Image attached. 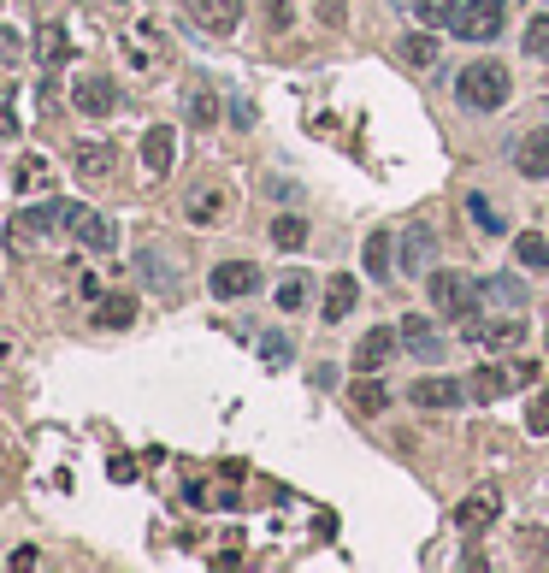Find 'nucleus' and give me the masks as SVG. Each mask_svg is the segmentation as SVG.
Segmentation results:
<instances>
[{
	"label": "nucleus",
	"mask_w": 549,
	"mask_h": 573,
	"mask_svg": "<svg viewBox=\"0 0 549 573\" xmlns=\"http://www.w3.org/2000/svg\"><path fill=\"white\" fill-rule=\"evenodd\" d=\"M455 95H461L467 113H496V107H508V95H514V71L502 60H473V65L455 71Z\"/></svg>",
	"instance_id": "nucleus-1"
},
{
	"label": "nucleus",
	"mask_w": 549,
	"mask_h": 573,
	"mask_svg": "<svg viewBox=\"0 0 549 573\" xmlns=\"http://www.w3.org/2000/svg\"><path fill=\"white\" fill-rule=\"evenodd\" d=\"M426 296H431V308H437L443 319H473L479 314V302H485V284L467 278V272H431Z\"/></svg>",
	"instance_id": "nucleus-2"
},
{
	"label": "nucleus",
	"mask_w": 549,
	"mask_h": 573,
	"mask_svg": "<svg viewBox=\"0 0 549 573\" xmlns=\"http://www.w3.org/2000/svg\"><path fill=\"white\" fill-rule=\"evenodd\" d=\"M77 219H83L77 201H36V207H24V213L12 219V249H30V243H42L48 231H71Z\"/></svg>",
	"instance_id": "nucleus-3"
},
{
	"label": "nucleus",
	"mask_w": 549,
	"mask_h": 573,
	"mask_svg": "<svg viewBox=\"0 0 549 573\" xmlns=\"http://www.w3.org/2000/svg\"><path fill=\"white\" fill-rule=\"evenodd\" d=\"M449 30H455L461 42H496V36L508 30V6H502V0H461L455 18H449Z\"/></svg>",
	"instance_id": "nucleus-4"
},
{
	"label": "nucleus",
	"mask_w": 549,
	"mask_h": 573,
	"mask_svg": "<svg viewBox=\"0 0 549 573\" xmlns=\"http://www.w3.org/2000/svg\"><path fill=\"white\" fill-rule=\"evenodd\" d=\"M461 337L473 343V349H485V355H496V349H520L526 343V319H461Z\"/></svg>",
	"instance_id": "nucleus-5"
},
{
	"label": "nucleus",
	"mask_w": 549,
	"mask_h": 573,
	"mask_svg": "<svg viewBox=\"0 0 549 573\" xmlns=\"http://www.w3.org/2000/svg\"><path fill=\"white\" fill-rule=\"evenodd\" d=\"M396 260H402V272H408V278H431V260H437V231H431L426 219H414V225L402 231V249H396Z\"/></svg>",
	"instance_id": "nucleus-6"
},
{
	"label": "nucleus",
	"mask_w": 549,
	"mask_h": 573,
	"mask_svg": "<svg viewBox=\"0 0 549 573\" xmlns=\"http://www.w3.org/2000/svg\"><path fill=\"white\" fill-rule=\"evenodd\" d=\"M396 349H402V331H390V325H372L361 343H355L349 367H355V373H378V367H390V361H396Z\"/></svg>",
	"instance_id": "nucleus-7"
},
{
	"label": "nucleus",
	"mask_w": 549,
	"mask_h": 573,
	"mask_svg": "<svg viewBox=\"0 0 549 573\" xmlns=\"http://www.w3.org/2000/svg\"><path fill=\"white\" fill-rule=\"evenodd\" d=\"M71 101H77V113H83V119H107V113L119 107V83H113V77H101V71H89V77H77Z\"/></svg>",
	"instance_id": "nucleus-8"
},
{
	"label": "nucleus",
	"mask_w": 549,
	"mask_h": 573,
	"mask_svg": "<svg viewBox=\"0 0 549 573\" xmlns=\"http://www.w3.org/2000/svg\"><path fill=\"white\" fill-rule=\"evenodd\" d=\"M207 284H213L219 302H237V296H254V290H260V266H254V260H219Z\"/></svg>",
	"instance_id": "nucleus-9"
},
{
	"label": "nucleus",
	"mask_w": 549,
	"mask_h": 573,
	"mask_svg": "<svg viewBox=\"0 0 549 573\" xmlns=\"http://www.w3.org/2000/svg\"><path fill=\"white\" fill-rule=\"evenodd\" d=\"M514 172H520L526 184H538V178H549V125L526 130V136L514 142Z\"/></svg>",
	"instance_id": "nucleus-10"
},
{
	"label": "nucleus",
	"mask_w": 549,
	"mask_h": 573,
	"mask_svg": "<svg viewBox=\"0 0 549 573\" xmlns=\"http://www.w3.org/2000/svg\"><path fill=\"white\" fill-rule=\"evenodd\" d=\"M189 6V18L207 30V36H231L237 24H243V0H183Z\"/></svg>",
	"instance_id": "nucleus-11"
},
{
	"label": "nucleus",
	"mask_w": 549,
	"mask_h": 573,
	"mask_svg": "<svg viewBox=\"0 0 549 573\" xmlns=\"http://www.w3.org/2000/svg\"><path fill=\"white\" fill-rule=\"evenodd\" d=\"M183 213H189V225H225V213H231V190H225V184H195L189 201H183Z\"/></svg>",
	"instance_id": "nucleus-12"
},
{
	"label": "nucleus",
	"mask_w": 549,
	"mask_h": 573,
	"mask_svg": "<svg viewBox=\"0 0 549 573\" xmlns=\"http://www.w3.org/2000/svg\"><path fill=\"white\" fill-rule=\"evenodd\" d=\"M396 331H402V349H408L414 361H437V355H443V337H437V325H431L426 314H402Z\"/></svg>",
	"instance_id": "nucleus-13"
},
{
	"label": "nucleus",
	"mask_w": 549,
	"mask_h": 573,
	"mask_svg": "<svg viewBox=\"0 0 549 573\" xmlns=\"http://www.w3.org/2000/svg\"><path fill=\"white\" fill-rule=\"evenodd\" d=\"M461 396H467V384L455 379H420L408 390V402L414 408H426V414H449V408H461Z\"/></svg>",
	"instance_id": "nucleus-14"
},
{
	"label": "nucleus",
	"mask_w": 549,
	"mask_h": 573,
	"mask_svg": "<svg viewBox=\"0 0 549 573\" xmlns=\"http://www.w3.org/2000/svg\"><path fill=\"white\" fill-rule=\"evenodd\" d=\"M71 166H77V178L101 184V178H113V166H119V148H113V142H77V148H71Z\"/></svg>",
	"instance_id": "nucleus-15"
},
{
	"label": "nucleus",
	"mask_w": 549,
	"mask_h": 573,
	"mask_svg": "<svg viewBox=\"0 0 549 573\" xmlns=\"http://www.w3.org/2000/svg\"><path fill=\"white\" fill-rule=\"evenodd\" d=\"M172 160H178V130L154 125L148 136H142V166H148L154 178H166V172H172Z\"/></svg>",
	"instance_id": "nucleus-16"
},
{
	"label": "nucleus",
	"mask_w": 549,
	"mask_h": 573,
	"mask_svg": "<svg viewBox=\"0 0 549 573\" xmlns=\"http://www.w3.org/2000/svg\"><path fill=\"white\" fill-rule=\"evenodd\" d=\"M355 302H361V284L337 272V278H325V308H319V319L325 325H343V319L355 314Z\"/></svg>",
	"instance_id": "nucleus-17"
},
{
	"label": "nucleus",
	"mask_w": 549,
	"mask_h": 573,
	"mask_svg": "<svg viewBox=\"0 0 549 573\" xmlns=\"http://www.w3.org/2000/svg\"><path fill=\"white\" fill-rule=\"evenodd\" d=\"M71 231H77V243L95 249V255H113V249H119V225H113L107 213H89V207H83V219H77Z\"/></svg>",
	"instance_id": "nucleus-18"
},
{
	"label": "nucleus",
	"mask_w": 549,
	"mask_h": 573,
	"mask_svg": "<svg viewBox=\"0 0 549 573\" xmlns=\"http://www.w3.org/2000/svg\"><path fill=\"white\" fill-rule=\"evenodd\" d=\"M496 514H502V497H496V491L485 485V491H473V497L455 509V526H461V532H479V526H490Z\"/></svg>",
	"instance_id": "nucleus-19"
},
{
	"label": "nucleus",
	"mask_w": 549,
	"mask_h": 573,
	"mask_svg": "<svg viewBox=\"0 0 549 573\" xmlns=\"http://www.w3.org/2000/svg\"><path fill=\"white\" fill-rule=\"evenodd\" d=\"M508 390H520L514 367H479V373L467 379V396H479V402H496V396H508Z\"/></svg>",
	"instance_id": "nucleus-20"
},
{
	"label": "nucleus",
	"mask_w": 549,
	"mask_h": 573,
	"mask_svg": "<svg viewBox=\"0 0 549 573\" xmlns=\"http://www.w3.org/2000/svg\"><path fill=\"white\" fill-rule=\"evenodd\" d=\"M514 266H520V272H549V237L544 231H520V237H514Z\"/></svg>",
	"instance_id": "nucleus-21"
},
{
	"label": "nucleus",
	"mask_w": 549,
	"mask_h": 573,
	"mask_svg": "<svg viewBox=\"0 0 549 573\" xmlns=\"http://www.w3.org/2000/svg\"><path fill=\"white\" fill-rule=\"evenodd\" d=\"M361 260H366V278L390 284V231H384V225H378V231H366V249H361Z\"/></svg>",
	"instance_id": "nucleus-22"
},
{
	"label": "nucleus",
	"mask_w": 549,
	"mask_h": 573,
	"mask_svg": "<svg viewBox=\"0 0 549 573\" xmlns=\"http://www.w3.org/2000/svg\"><path fill=\"white\" fill-rule=\"evenodd\" d=\"M219 113H225L219 89H207V83H201V89H189V125H195V130H213V125H219Z\"/></svg>",
	"instance_id": "nucleus-23"
},
{
	"label": "nucleus",
	"mask_w": 549,
	"mask_h": 573,
	"mask_svg": "<svg viewBox=\"0 0 549 573\" xmlns=\"http://www.w3.org/2000/svg\"><path fill=\"white\" fill-rule=\"evenodd\" d=\"M467 219H473V231H485V237H502V231H508V219L496 213V201H490L485 190L467 195Z\"/></svg>",
	"instance_id": "nucleus-24"
},
{
	"label": "nucleus",
	"mask_w": 549,
	"mask_h": 573,
	"mask_svg": "<svg viewBox=\"0 0 549 573\" xmlns=\"http://www.w3.org/2000/svg\"><path fill=\"white\" fill-rule=\"evenodd\" d=\"M396 54H402L408 65H437V54H443V42H437L431 30H408V36L396 42Z\"/></svg>",
	"instance_id": "nucleus-25"
},
{
	"label": "nucleus",
	"mask_w": 549,
	"mask_h": 573,
	"mask_svg": "<svg viewBox=\"0 0 549 573\" xmlns=\"http://www.w3.org/2000/svg\"><path fill=\"white\" fill-rule=\"evenodd\" d=\"M349 402H355V414H366V420L390 408V396H384V384L372 379V373H361V379H355V390H349Z\"/></svg>",
	"instance_id": "nucleus-26"
},
{
	"label": "nucleus",
	"mask_w": 549,
	"mask_h": 573,
	"mask_svg": "<svg viewBox=\"0 0 549 573\" xmlns=\"http://www.w3.org/2000/svg\"><path fill=\"white\" fill-rule=\"evenodd\" d=\"M130 319H136V302H130V296H101V308H95V325H101V331H124Z\"/></svg>",
	"instance_id": "nucleus-27"
},
{
	"label": "nucleus",
	"mask_w": 549,
	"mask_h": 573,
	"mask_svg": "<svg viewBox=\"0 0 549 573\" xmlns=\"http://www.w3.org/2000/svg\"><path fill=\"white\" fill-rule=\"evenodd\" d=\"M48 178H54V166H48L42 154H24V160H18V172H12V184H18L24 195H30V190H48Z\"/></svg>",
	"instance_id": "nucleus-28"
},
{
	"label": "nucleus",
	"mask_w": 549,
	"mask_h": 573,
	"mask_svg": "<svg viewBox=\"0 0 549 573\" xmlns=\"http://www.w3.org/2000/svg\"><path fill=\"white\" fill-rule=\"evenodd\" d=\"M272 243H278V249H302L307 243V219L302 213H278V219H272Z\"/></svg>",
	"instance_id": "nucleus-29"
},
{
	"label": "nucleus",
	"mask_w": 549,
	"mask_h": 573,
	"mask_svg": "<svg viewBox=\"0 0 549 573\" xmlns=\"http://www.w3.org/2000/svg\"><path fill=\"white\" fill-rule=\"evenodd\" d=\"M65 54H71L65 30H60V24H42V36H36V60H42V65H60Z\"/></svg>",
	"instance_id": "nucleus-30"
},
{
	"label": "nucleus",
	"mask_w": 549,
	"mask_h": 573,
	"mask_svg": "<svg viewBox=\"0 0 549 573\" xmlns=\"http://www.w3.org/2000/svg\"><path fill=\"white\" fill-rule=\"evenodd\" d=\"M302 302H307V278H302V272H290V278L278 284V308H284V314H296Z\"/></svg>",
	"instance_id": "nucleus-31"
},
{
	"label": "nucleus",
	"mask_w": 549,
	"mask_h": 573,
	"mask_svg": "<svg viewBox=\"0 0 549 573\" xmlns=\"http://www.w3.org/2000/svg\"><path fill=\"white\" fill-rule=\"evenodd\" d=\"M485 296H496V302H508V308H526V290H520L514 278H485Z\"/></svg>",
	"instance_id": "nucleus-32"
},
{
	"label": "nucleus",
	"mask_w": 549,
	"mask_h": 573,
	"mask_svg": "<svg viewBox=\"0 0 549 573\" xmlns=\"http://www.w3.org/2000/svg\"><path fill=\"white\" fill-rule=\"evenodd\" d=\"M520 42H526V54H538V60H544V48H549V12H538V18L526 24V36H520Z\"/></svg>",
	"instance_id": "nucleus-33"
},
{
	"label": "nucleus",
	"mask_w": 549,
	"mask_h": 573,
	"mask_svg": "<svg viewBox=\"0 0 549 573\" xmlns=\"http://www.w3.org/2000/svg\"><path fill=\"white\" fill-rule=\"evenodd\" d=\"M455 6H461V0H414V12H420L426 24H449V18H455Z\"/></svg>",
	"instance_id": "nucleus-34"
},
{
	"label": "nucleus",
	"mask_w": 549,
	"mask_h": 573,
	"mask_svg": "<svg viewBox=\"0 0 549 573\" xmlns=\"http://www.w3.org/2000/svg\"><path fill=\"white\" fill-rule=\"evenodd\" d=\"M526 432H532V438H544L549 432V396H538V402L526 408Z\"/></svg>",
	"instance_id": "nucleus-35"
},
{
	"label": "nucleus",
	"mask_w": 549,
	"mask_h": 573,
	"mask_svg": "<svg viewBox=\"0 0 549 573\" xmlns=\"http://www.w3.org/2000/svg\"><path fill=\"white\" fill-rule=\"evenodd\" d=\"M18 136V113H12V95H0V142Z\"/></svg>",
	"instance_id": "nucleus-36"
},
{
	"label": "nucleus",
	"mask_w": 549,
	"mask_h": 573,
	"mask_svg": "<svg viewBox=\"0 0 549 573\" xmlns=\"http://www.w3.org/2000/svg\"><path fill=\"white\" fill-rule=\"evenodd\" d=\"M266 24L272 30H290V0H266Z\"/></svg>",
	"instance_id": "nucleus-37"
},
{
	"label": "nucleus",
	"mask_w": 549,
	"mask_h": 573,
	"mask_svg": "<svg viewBox=\"0 0 549 573\" xmlns=\"http://www.w3.org/2000/svg\"><path fill=\"white\" fill-rule=\"evenodd\" d=\"M260 349H266V361H272V367H284V361H290V343H284V337H266Z\"/></svg>",
	"instance_id": "nucleus-38"
},
{
	"label": "nucleus",
	"mask_w": 549,
	"mask_h": 573,
	"mask_svg": "<svg viewBox=\"0 0 549 573\" xmlns=\"http://www.w3.org/2000/svg\"><path fill=\"white\" fill-rule=\"evenodd\" d=\"M12 60H18V36L0 24V65H12Z\"/></svg>",
	"instance_id": "nucleus-39"
},
{
	"label": "nucleus",
	"mask_w": 549,
	"mask_h": 573,
	"mask_svg": "<svg viewBox=\"0 0 549 573\" xmlns=\"http://www.w3.org/2000/svg\"><path fill=\"white\" fill-rule=\"evenodd\" d=\"M231 125H237V130L254 125V107H248V101H237V107H231Z\"/></svg>",
	"instance_id": "nucleus-40"
},
{
	"label": "nucleus",
	"mask_w": 549,
	"mask_h": 573,
	"mask_svg": "<svg viewBox=\"0 0 549 573\" xmlns=\"http://www.w3.org/2000/svg\"><path fill=\"white\" fill-rule=\"evenodd\" d=\"M544 60H549V48H544Z\"/></svg>",
	"instance_id": "nucleus-41"
}]
</instances>
